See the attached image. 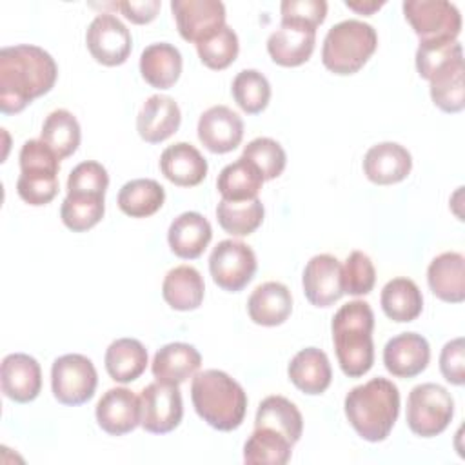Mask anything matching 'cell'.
Wrapping results in <instances>:
<instances>
[{
	"label": "cell",
	"mask_w": 465,
	"mask_h": 465,
	"mask_svg": "<svg viewBox=\"0 0 465 465\" xmlns=\"http://www.w3.org/2000/svg\"><path fill=\"white\" fill-rule=\"evenodd\" d=\"M54 58L38 45L20 44L0 49V111L15 114L35 98L49 93L56 82Z\"/></svg>",
	"instance_id": "obj_1"
},
{
	"label": "cell",
	"mask_w": 465,
	"mask_h": 465,
	"mask_svg": "<svg viewBox=\"0 0 465 465\" xmlns=\"http://www.w3.org/2000/svg\"><path fill=\"white\" fill-rule=\"evenodd\" d=\"M343 407L356 434L378 443L387 440L398 420L400 391L391 380L378 376L351 389Z\"/></svg>",
	"instance_id": "obj_2"
},
{
	"label": "cell",
	"mask_w": 465,
	"mask_h": 465,
	"mask_svg": "<svg viewBox=\"0 0 465 465\" xmlns=\"http://www.w3.org/2000/svg\"><path fill=\"white\" fill-rule=\"evenodd\" d=\"M340 369L349 378L367 374L374 363V312L363 300L341 305L331 323Z\"/></svg>",
	"instance_id": "obj_3"
},
{
	"label": "cell",
	"mask_w": 465,
	"mask_h": 465,
	"mask_svg": "<svg viewBox=\"0 0 465 465\" xmlns=\"http://www.w3.org/2000/svg\"><path fill=\"white\" fill-rule=\"evenodd\" d=\"M191 400L198 416L216 430H234L247 411L243 387L227 372L207 369L193 376Z\"/></svg>",
	"instance_id": "obj_4"
},
{
	"label": "cell",
	"mask_w": 465,
	"mask_h": 465,
	"mask_svg": "<svg viewBox=\"0 0 465 465\" xmlns=\"http://www.w3.org/2000/svg\"><path fill=\"white\" fill-rule=\"evenodd\" d=\"M378 47L376 29L361 20H341L334 24L322 45V62L334 74L358 73Z\"/></svg>",
	"instance_id": "obj_5"
},
{
	"label": "cell",
	"mask_w": 465,
	"mask_h": 465,
	"mask_svg": "<svg viewBox=\"0 0 465 465\" xmlns=\"http://www.w3.org/2000/svg\"><path fill=\"white\" fill-rule=\"evenodd\" d=\"M454 416V400L450 392L438 383H421L412 387L407 398V425L421 438L441 434Z\"/></svg>",
	"instance_id": "obj_6"
},
{
	"label": "cell",
	"mask_w": 465,
	"mask_h": 465,
	"mask_svg": "<svg viewBox=\"0 0 465 465\" xmlns=\"http://www.w3.org/2000/svg\"><path fill=\"white\" fill-rule=\"evenodd\" d=\"M403 15L420 42H454L461 31V15L447 0H405Z\"/></svg>",
	"instance_id": "obj_7"
},
{
	"label": "cell",
	"mask_w": 465,
	"mask_h": 465,
	"mask_svg": "<svg viewBox=\"0 0 465 465\" xmlns=\"http://www.w3.org/2000/svg\"><path fill=\"white\" fill-rule=\"evenodd\" d=\"M98 374L84 354H64L53 361L51 389L62 405H82L94 396Z\"/></svg>",
	"instance_id": "obj_8"
},
{
	"label": "cell",
	"mask_w": 465,
	"mask_h": 465,
	"mask_svg": "<svg viewBox=\"0 0 465 465\" xmlns=\"http://www.w3.org/2000/svg\"><path fill=\"white\" fill-rule=\"evenodd\" d=\"M213 282L229 292H238L254 278L256 254L240 240H222L209 256Z\"/></svg>",
	"instance_id": "obj_9"
},
{
	"label": "cell",
	"mask_w": 465,
	"mask_h": 465,
	"mask_svg": "<svg viewBox=\"0 0 465 465\" xmlns=\"http://www.w3.org/2000/svg\"><path fill=\"white\" fill-rule=\"evenodd\" d=\"M140 425L151 434L174 430L183 416V403L178 385L162 381L149 383L140 392Z\"/></svg>",
	"instance_id": "obj_10"
},
{
	"label": "cell",
	"mask_w": 465,
	"mask_h": 465,
	"mask_svg": "<svg viewBox=\"0 0 465 465\" xmlns=\"http://www.w3.org/2000/svg\"><path fill=\"white\" fill-rule=\"evenodd\" d=\"M85 44L91 56L107 67L122 65L133 49L129 29L109 13H102L93 18L85 33Z\"/></svg>",
	"instance_id": "obj_11"
},
{
	"label": "cell",
	"mask_w": 465,
	"mask_h": 465,
	"mask_svg": "<svg viewBox=\"0 0 465 465\" xmlns=\"http://www.w3.org/2000/svg\"><path fill=\"white\" fill-rule=\"evenodd\" d=\"M171 11L180 36L193 44L225 25V5L220 0H173Z\"/></svg>",
	"instance_id": "obj_12"
},
{
	"label": "cell",
	"mask_w": 465,
	"mask_h": 465,
	"mask_svg": "<svg viewBox=\"0 0 465 465\" xmlns=\"http://www.w3.org/2000/svg\"><path fill=\"white\" fill-rule=\"evenodd\" d=\"M305 298L314 307H331L343 296L341 265L332 254L312 256L302 276Z\"/></svg>",
	"instance_id": "obj_13"
},
{
	"label": "cell",
	"mask_w": 465,
	"mask_h": 465,
	"mask_svg": "<svg viewBox=\"0 0 465 465\" xmlns=\"http://www.w3.org/2000/svg\"><path fill=\"white\" fill-rule=\"evenodd\" d=\"M198 138L211 153H231L243 138V120L227 105H213L198 120Z\"/></svg>",
	"instance_id": "obj_14"
},
{
	"label": "cell",
	"mask_w": 465,
	"mask_h": 465,
	"mask_svg": "<svg viewBox=\"0 0 465 465\" xmlns=\"http://www.w3.org/2000/svg\"><path fill=\"white\" fill-rule=\"evenodd\" d=\"M430 360L429 341L418 332H401L383 347L385 369L396 378H414L421 374Z\"/></svg>",
	"instance_id": "obj_15"
},
{
	"label": "cell",
	"mask_w": 465,
	"mask_h": 465,
	"mask_svg": "<svg viewBox=\"0 0 465 465\" xmlns=\"http://www.w3.org/2000/svg\"><path fill=\"white\" fill-rule=\"evenodd\" d=\"M0 385L9 400L16 403L33 401L42 389L40 363L25 352L7 354L0 367Z\"/></svg>",
	"instance_id": "obj_16"
},
{
	"label": "cell",
	"mask_w": 465,
	"mask_h": 465,
	"mask_svg": "<svg viewBox=\"0 0 465 465\" xmlns=\"http://www.w3.org/2000/svg\"><path fill=\"white\" fill-rule=\"evenodd\" d=\"M96 421L111 436H124L140 425V398L125 389H109L96 403Z\"/></svg>",
	"instance_id": "obj_17"
},
{
	"label": "cell",
	"mask_w": 465,
	"mask_h": 465,
	"mask_svg": "<svg viewBox=\"0 0 465 465\" xmlns=\"http://www.w3.org/2000/svg\"><path fill=\"white\" fill-rule=\"evenodd\" d=\"M182 113L174 98L153 94L143 102L136 116V131L147 143H160L178 131Z\"/></svg>",
	"instance_id": "obj_18"
},
{
	"label": "cell",
	"mask_w": 465,
	"mask_h": 465,
	"mask_svg": "<svg viewBox=\"0 0 465 465\" xmlns=\"http://www.w3.org/2000/svg\"><path fill=\"white\" fill-rule=\"evenodd\" d=\"M412 169L411 153L396 142L372 145L363 158L365 176L378 185H391L405 180Z\"/></svg>",
	"instance_id": "obj_19"
},
{
	"label": "cell",
	"mask_w": 465,
	"mask_h": 465,
	"mask_svg": "<svg viewBox=\"0 0 465 465\" xmlns=\"http://www.w3.org/2000/svg\"><path fill=\"white\" fill-rule=\"evenodd\" d=\"M207 160L187 142H176L165 147L160 156L162 174L178 187H194L202 183L207 176Z\"/></svg>",
	"instance_id": "obj_20"
},
{
	"label": "cell",
	"mask_w": 465,
	"mask_h": 465,
	"mask_svg": "<svg viewBox=\"0 0 465 465\" xmlns=\"http://www.w3.org/2000/svg\"><path fill=\"white\" fill-rule=\"evenodd\" d=\"M202 365V356L194 345L173 341L156 351L153 358V376L156 381L180 385L193 378Z\"/></svg>",
	"instance_id": "obj_21"
},
{
	"label": "cell",
	"mask_w": 465,
	"mask_h": 465,
	"mask_svg": "<svg viewBox=\"0 0 465 465\" xmlns=\"http://www.w3.org/2000/svg\"><path fill=\"white\" fill-rule=\"evenodd\" d=\"M213 238V229L207 218L200 213L187 211L176 216L167 231V242L171 251L183 260L198 258Z\"/></svg>",
	"instance_id": "obj_22"
},
{
	"label": "cell",
	"mask_w": 465,
	"mask_h": 465,
	"mask_svg": "<svg viewBox=\"0 0 465 465\" xmlns=\"http://www.w3.org/2000/svg\"><path fill=\"white\" fill-rule=\"evenodd\" d=\"M427 282L436 298L447 303L465 300V258L461 252H441L427 269Z\"/></svg>",
	"instance_id": "obj_23"
},
{
	"label": "cell",
	"mask_w": 465,
	"mask_h": 465,
	"mask_svg": "<svg viewBox=\"0 0 465 465\" xmlns=\"http://www.w3.org/2000/svg\"><path fill=\"white\" fill-rule=\"evenodd\" d=\"M292 311V296L287 285L280 282H265L258 285L249 300L247 312L256 325L276 327L282 325Z\"/></svg>",
	"instance_id": "obj_24"
},
{
	"label": "cell",
	"mask_w": 465,
	"mask_h": 465,
	"mask_svg": "<svg viewBox=\"0 0 465 465\" xmlns=\"http://www.w3.org/2000/svg\"><path fill=\"white\" fill-rule=\"evenodd\" d=\"M287 374L296 389L311 396L325 392L332 380L329 358L318 347H305L296 352L289 361Z\"/></svg>",
	"instance_id": "obj_25"
},
{
	"label": "cell",
	"mask_w": 465,
	"mask_h": 465,
	"mask_svg": "<svg viewBox=\"0 0 465 465\" xmlns=\"http://www.w3.org/2000/svg\"><path fill=\"white\" fill-rule=\"evenodd\" d=\"M314 44L316 31L298 25H282L267 38V53L272 62L282 67H298L311 58Z\"/></svg>",
	"instance_id": "obj_26"
},
{
	"label": "cell",
	"mask_w": 465,
	"mask_h": 465,
	"mask_svg": "<svg viewBox=\"0 0 465 465\" xmlns=\"http://www.w3.org/2000/svg\"><path fill=\"white\" fill-rule=\"evenodd\" d=\"M140 73L149 85L169 89L182 74V54L173 44H151L140 54Z\"/></svg>",
	"instance_id": "obj_27"
},
{
	"label": "cell",
	"mask_w": 465,
	"mask_h": 465,
	"mask_svg": "<svg viewBox=\"0 0 465 465\" xmlns=\"http://www.w3.org/2000/svg\"><path fill=\"white\" fill-rule=\"evenodd\" d=\"M205 283L198 269L193 265H178L171 269L162 283V296L174 311H194L202 305Z\"/></svg>",
	"instance_id": "obj_28"
},
{
	"label": "cell",
	"mask_w": 465,
	"mask_h": 465,
	"mask_svg": "<svg viewBox=\"0 0 465 465\" xmlns=\"http://www.w3.org/2000/svg\"><path fill=\"white\" fill-rule=\"evenodd\" d=\"M105 371L118 383L138 380L147 367V349L134 338H118L105 351Z\"/></svg>",
	"instance_id": "obj_29"
},
{
	"label": "cell",
	"mask_w": 465,
	"mask_h": 465,
	"mask_svg": "<svg viewBox=\"0 0 465 465\" xmlns=\"http://www.w3.org/2000/svg\"><path fill=\"white\" fill-rule=\"evenodd\" d=\"M263 176L254 163L240 156L236 162L225 165L216 180V189L222 200L229 202H247L258 198L263 185Z\"/></svg>",
	"instance_id": "obj_30"
},
{
	"label": "cell",
	"mask_w": 465,
	"mask_h": 465,
	"mask_svg": "<svg viewBox=\"0 0 465 465\" xmlns=\"http://www.w3.org/2000/svg\"><path fill=\"white\" fill-rule=\"evenodd\" d=\"M385 316L392 322H412L421 314L423 296L420 287L411 278H392L385 283L380 296Z\"/></svg>",
	"instance_id": "obj_31"
},
{
	"label": "cell",
	"mask_w": 465,
	"mask_h": 465,
	"mask_svg": "<svg viewBox=\"0 0 465 465\" xmlns=\"http://www.w3.org/2000/svg\"><path fill=\"white\" fill-rule=\"evenodd\" d=\"M254 427L272 429L289 438L292 443H296L303 430V418L291 400L276 394L267 396L260 401L254 418Z\"/></svg>",
	"instance_id": "obj_32"
},
{
	"label": "cell",
	"mask_w": 465,
	"mask_h": 465,
	"mask_svg": "<svg viewBox=\"0 0 465 465\" xmlns=\"http://www.w3.org/2000/svg\"><path fill=\"white\" fill-rule=\"evenodd\" d=\"M165 189L153 178H136L122 185L118 207L131 218H147L162 209Z\"/></svg>",
	"instance_id": "obj_33"
},
{
	"label": "cell",
	"mask_w": 465,
	"mask_h": 465,
	"mask_svg": "<svg viewBox=\"0 0 465 465\" xmlns=\"http://www.w3.org/2000/svg\"><path fill=\"white\" fill-rule=\"evenodd\" d=\"M292 445L289 438L272 429L254 427L243 445V461L247 465H285L291 460Z\"/></svg>",
	"instance_id": "obj_34"
},
{
	"label": "cell",
	"mask_w": 465,
	"mask_h": 465,
	"mask_svg": "<svg viewBox=\"0 0 465 465\" xmlns=\"http://www.w3.org/2000/svg\"><path fill=\"white\" fill-rule=\"evenodd\" d=\"M80 138V124L71 111L56 109L44 120L40 140L47 143L60 160L71 156L78 149Z\"/></svg>",
	"instance_id": "obj_35"
},
{
	"label": "cell",
	"mask_w": 465,
	"mask_h": 465,
	"mask_svg": "<svg viewBox=\"0 0 465 465\" xmlns=\"http://www.w3.org/2000/svg\"><path fill=\"white\" fill-rule=\"evenodd\" d=\"M263 203L260 198L247 202L220 200L216 205V220L220 227L232 236H247L254 232L263 222Z\"/></svg>",
	"instance_id": "obj_36"
},
{
	"label": "cell",
	"mask_w": 465,
	"mask_h": 465,
	"mask_svg": "<svg viewBox=\"0 0 465 465\" xmlns=\"http://www.w3.org/2000/svg\"><path fill=\"white\" fill-rule=\"evenodd\" d=\"M463 71V60H458L429 80L430 98L445 113H460L465 107Z\"/></svg>",
	"instance_id": "obj_37"
},
{
	"label": "cell",
	"mask_w": 465,
	"mask_h": 465,
	"mask_svg": "<svg viewBox=\"0 0 465 465\" xmlns=\"http://www.w3.org/2000/svg\"><path fill=\"white\" fill-rule=\"evenodd\" d=\"M105 213V196L98 194H71L67 193L60 207L64 225L74 232L93 229Z\"/></svg>",
	"instance_id": "obj_38"
},
{
	"label": "cell",
	"mask_w": 465,
	"mask_h": 465,
	"mask_svg": "<svg viewBox=\"0 0 465 465\" xmlns=\"http://www.w3.org/2000/svg\"><path fill=\"white\" fill-rule=\"evenodd\" d=\"M232 98L247 114L262 113L271 100V84L256 69L240 71L231 85Z\"/></svg>",
	"instance_id": "obj_39"
},
{
	"label": "cell",
	"mask_w": 465,
	"mask_h": 465,
	"mask_svg": "<svg viewBox=\"0 0 465 465\" xmlns=\"http://www.w3.org/2000/svg\"><path fill=\"white\" fill-rule=\"evenodd\" d=\"M196 51L205 67L222 71V69L229 67L238 56V51H240L238 36L225 24L222 29L213 33L209 38L198 42Z\"/></svg>",
	"instance_id": "obj_40"
},
{
	"label": "cell",
	"mask_w": 465,
	"mask_h": 465,
	"mask_svg": "<svg viewBox=\"0 0 465 465\" xmlns=\"http://www.w3.org/2000/svg\"><path fill=\"white\" fill-rule=\"evenodd\" d=\"M463 60V49L454 42H420L416 49V69L423 80H430L441 69Z\"/></svg>",
	"instance_id": "obj_41"
},
{
	"label": "cell",
	"mask_w": 465,
	"mask_h": 465,
	"mask_svg": "<svg viewBox=\"0 0 465 465\" xmlns=\"http://www.w3.org/2000/svg\"><path fill=\"white\" fill-rule=\"evenodd\" d=\"M242 156L256 165V169L262 173L263 180L278 178L283 173L285 163H287V154H285L283 147L276 140L267 138V136L251 140L243 147Z\"/></svg>",
	"instance_id": "obj_42"
},
{
	"label": "cell",
	"mask_w": 465,
	"mask_h": 465,
	"mask_svg": "<svg viewBox=\"0 0 465 465\" xmlns=\"http://www.w3.org/2000/svg\"><path fill=\"white\" fill-rule=\"evenodd\" d=\"M376 282V269L371 258L361 251H352L345 265L341 267V285L343 294L352 296H365L372 291Z\"/></svg>",
	"instance_id": "obj_43"
},
{
	"label": "cell",
	"mask_w": 465,
	"mask_h": 465,
	"mask_svg": "<svg viewBox=\"0 0 465 465\" xmlns=\"http://www.w3.org/2000/svg\"><path fill=\"white\" fill-rule=\"evenodd\" d=\"M20 174L58 176L60 158L42 140H27L20 149Z\"/></svg>",
	"instance_id": "obj_44"
},
{
	"label": "cell",
	"mask_w": 465,
	"mask_h": 465,
	"mask_svg": "<svg viewBox=\"0 0 465 465\" xmlns=\"http://www.w3.org/2000/svg\"><path fill=\"white\" fill-rule=\"evenodd\" d=\"M109 174L105 167L94 160L78 163L67 178V193L71 194H98L105 196Z\"/></svg>",
	"instance_id": "obj_45"
},
{
	"label": "cell",
	"mask_w": 465,
	"mask_h": 465,
	"mask_svg": "<svg viewBox=\"0 0 465 465\" xmlns=\"http://www.w3.org/2000/svg\"><path fill=\"white\" fill-rule=\"evenodd\" d=\"M282 25H298L316 31L325 20L327 2L325 0H283L280 5Z\"/></svg>",
	"instance_id": "obj_46"
},
{
	"label": "cell",
	"mask_w": 465,
	"mask_h": 465,
	"mask_svg": "<svg viewBox=\"0 0 465 465\" xmlns=\"http://www.w3.org/2000/svg\"><path fill=\"white\" fill-rule=\"evenodd\" d=\"M18 196L29 205H45L58 194V176H18Z\"/></svg>",
	"instance_id": "obj_47"
},
{
	"label": "cell",
	"mask_w": 465,
	"mask_h": 465,
	"mask_svg": "<svg viewBox=\"0 0 465 465\" xmlns=\"http://www.w3.org/2000/svg\"><path fill=\"white\" fill-rule=\"evenodd\" d=\"M440 371L449 383H465V341L461 336L443 345L440 354Z\"/></svg>",
	"instance_id": "obj_48"
},
{
	"label": "cell",
	"mask_w": 465,
	"mask_h": 465,
	"mask_svg": "<svg viewBox=\"0 0 465 465\" xmlns=\"http://www.w3.org/2000/svg\"><path fill=\"white\" fill-rule=\"evenodd\" d=\"M116 7L133 24H149L156 18L162 7V2L160 0H138V2L125 0V2H118Z\"/></svg>",
	"instance_id": "obj_49"
},
{
	"label": "cell",
	"mask_w": 465,
	"mask_h": 465,
	"mask_svg": "<svg viewBox=\"0 0 465 465\" xmlns=\"http://www.w3.org/2000/svg\"><path fill=\"white\" fill-rule=\"evenodd\" d=\"M385 2H376V0H347L345 5L360 15H372L380 7H383Z\"/></svg>",
	"instance_id": "obj_50"
}]
</instances>
